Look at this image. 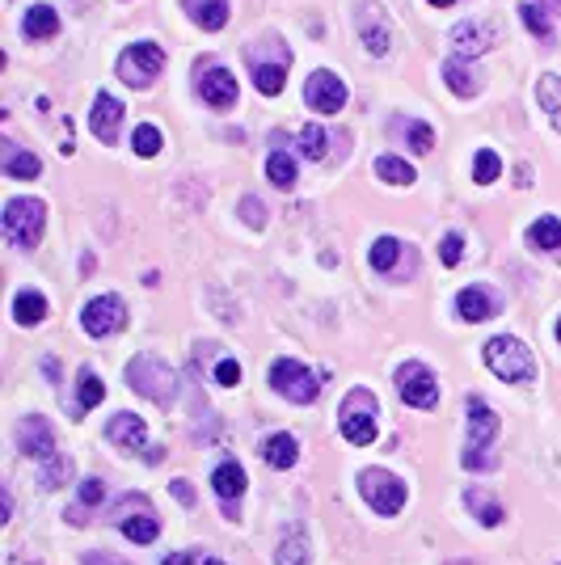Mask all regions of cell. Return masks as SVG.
Here are the masks:
<instances>
[{"mask_svg": "<svg viewBox=\"0 0 561 565\" xmlns=\"http://www.w3.org/2000/svg\"><path fill=\"white\" fill-rule=\"evenodd\" d=\"M127 384L153 405H174L177 401V371L169 368L161 355H135L127 363Z\"/></svg>", "mask_w": 561, "mask_h": 565, "instance_id": "6da1fadb", "label": "cell"}, {"mask_svg": "<svg viewBox=\"0 0 561 565\" xmlns=\"http://www.w3.org/2000/svg\"><path fill=\"white\" fill-rule=\"evenodd\" d=\"M485 368L506 384H532L536 380V359H532V350L524 346L519 337H506V334L485 342Z\"/></svg>", "mask_w": 561, "mask_h": 565, "instance_id": "7a4b0ae2", "label": "cell"}, {"mask_svg": "<svg viewBox=\"0 0 561 565\" xmlns=\"http://www.w3.org/2000/svg\"><path fill=\"white\" fill-rule=\"evenodd\" d=\"M498 431H503V418L485 401H469V452H464V468H473V473L498 468V456L490 452Z\"/></svg>", "mask_w": 561, "mask_h": 565, "instance_id": "3957f363", "label": "cell"}, {"mask_svg": "<svg viewBox=\"0 0 561 565\" xmlns=\"http://www.w3.org/2000/svg\"><path fill=\"white\" fill-rule=\"evenodd\" d=\"M249 68H253V85H258V93L275 98V93H283L287 68H291V51L283 47V38H262V43L249 47Z\"/></svg>", "mask_w": 561, "mask_h": 565, "instance_id": "277c9868", "label": "cell"}, {"mask_svg": "<svg viewBox=\"0 0 561 565\" xmlns=\"http://www.w3.org/2000/svg\"><path fill=\"white\" fill-rule=\"evenodd\" d=\"M47 207L43 198H9L5 203V237L13 250H34L43 240Z\"/></svg>", "mask_w": 561, "mask_h": 565, "instance_id": "5b68a950", "label": "cell"}, {"mask_svg": "<svg viewBox=\"0 0 561 565\" xmlns=\"http://www.w3.org/2000/svg\"><path fill=\"white\" fill-rule=\"evenodd\" d=\"M376 397L372 389H351L346 392V401H342V413H338V426L342 435H346V443L355 447H367L376 439Z\"/></svg>", "mask_w": 561, "mask_h": 565, "instance_id": "8992f818", "label": "cell"}, {"mask_svg": "<svg viewBox=\"0 0 561 565\" xmlns=\"http://www.w3.org/2000/svg\"><path fill=\"white\" fill-rule=\"evenodd\" d=\"M165 68V47L161 43H135L119 55V80L132 89H148Z\"/></svg>", "mask_w": 561, "mask_h": 565, "instance_id": "52a82bcc", "label": "cell"}, {"mask_svg": "<svg viewBox=\"0 0 561 565\" xmlns=\"http://www.w3.org/2000/svg\"><path fill=\"white\" fill-rule=\"evenodd\" d=\"M270 389L296 405H312L321 392V380L300 359H279L275 368H270Z\"/></svg>", "mask_w": 561, "mask_h": 565, "instance_id": "ba28073f", "label": "cell"}, {"mask_svg": "<svg viewBox=\"0 0 561 565\" xmlns=\"http://www.w3.org/2000/svg\"><path fill=\"white\" fill-rule=\"evenodd\" d=\"M359 489H364L367 506H372L376 515H397L401 506H406V481L385 473V468H367V473H359Z\"/></svg>", "mask_w": 561, "mask_h": 565, "instance_id": "9c48e42d", "label": "cell"}, {"mask_svg": "<svg viewBox=\"0 0 561 565\" xmlns=\"http://www.w3.org/2000/svg\"><path fill=\"white\" fill-rule=\"evenodd\" d=\"M114 523H119L122 536L135 544H153L156 536H161V523H156V515L143 494H127V498L114 506Z\"/></svg>", "mask_w": 561, "mask_h": 565, "instance_id": "30bf717a", "label": "cell"}, {"mask_svg": "<svg viewBox=\"0 0 561 565\" xmlns=\"http://www.w3.org/2000/svg\"><path fill=\"white\" fill-rule=\"evenodd\" d=\"M397 392H401V401L414 405V410H435V405H439V380H435L430 368H422V363H401V368H397Z\"/></svg>", "mask_w": 561, "mask_h": 565, "instance_id": "8fae6325", "label": "cell"}, {"mask_svg": "<svg viewBox=\"0 0 561 565\" xmlns=\"http://www.w3.org/2000/svg\"><path fill=\"white\" fill-rule=\"evenodd\" d=\"M80 325H85L89 337H111L127 325V304H122L119 295H98V300H89L85 313H80Z\"/></svg>", "mask_w": 561, "mask_h": 565, "instance_id": "7c38bea8", "label": "cell"}, {"mask_svg": "<svg viewBox=\"0 0 561 565\" xmlns=\"http://www.w3.org/2000/svg\"><path fill=\"white\" fill-rule=\"evenodd\" d=\"M304 106L317 110V114H338L342 106H346V85H342V77H333V72H312L309 80H304Z\"/></svg>", "mask_w": 561, "mask_h": 565, "instance_id": "4fadbf2b", "label": "cell"}, {"mask_svg": "<svg viewBox=\"0 0 561 565\" xmlns=\"http://www.w3.org/2000/svg\"><path fill=\"white\" fill-rule=\"evenodd\" d=\"M17 447H22L30 460H38V464H51V460L59 456V452H56V435H51L47 418H38V413L17 422Z\"/></svg>", "mask_w": 561, "mask_h": 565, "instance_id": "5bb4252c", "label": "cell"}, {"mask_svg": "<svg viewBox=\"0 0 561 565\" xmlns=\"http://www.w3.org/2000/svg\"><path fill=\"white\" fill-rule=\"evenodd\" d=\"M498 38H503V26L498 22H460L451 30V43H456V55H460V59L485 55L490 47H498Z\"/></svg>", "mask_w": 561, "mask_h": 565, "instance_id": "9a60e30c", "label": "cell"}, {"mask_svg": "<svg viewBox=\"0 0 561 565\" xmlns=\"http://www.w3.org/2000/svg\"><path fill=\"white\" fill-rule=\"evenodd\" d=\"M198 98L207 101V106H216V110H228V106H237V80H232V72L228 68H198Z\"/></svg>", "mask_w": 561, "mask_h": 565, "instance_id": "2e32d148", "label": "cell"}, {"mask_svg": "<svg viewBox=\"0 0 561 565\" xmlns=\"http://www.w3.org/2000/svg\"><path fill=\"white\" fill-rule=\"evenodd\" d=\"M355 26H359V38H364L367 55L385 59L388 47H393V34H388V26H385V17H380V9H376V5H359V13H355Z\"/></svg>", "mask_w": 561, "mask_h": 565, "instance_id": "e0dca14e", "label": "cell"}, {"mask_svg": "<svg viewBox=\"0 0 561 565\" xmlns=\"http://www.w3.org/2000/svg\"><path fill=\"white\" fill-rule=\"evenodd\" d=\"M119 123H122L119 98L98 93V98H93V114H89V131H93L101 144H114V140H119Z\"/></svg>", "mask_w": 561, "mask_h": 565, "instance_id": "ac0fdd59", "label": "cell"}, {"mask_svg": "<svg viewBox=\"0 0 561 565\" xmlns=\"http://www.w3.org/2000/svg\"><path fill=\"white\" fill-rule=\"evenodd\" d=\"M106 439H111L114 447H122V452H140L143 439H148V426H143V418H135V413H114L111 426H106Z\"/></svg>", "mask_w": 561, "mask_h": 565, "instance_id": "d6986e66", "label": "cell"}, {"mask_svg": "<svg viewBox=\"0 0 561 565\" xmlns=\"http://www.w3.org/2000/svg\"><path fill=\"white\" fill-rule=\"evenodd\" d=\"M443 80H448V89L456 93V98H473V93H482V77H477V68H469L460 55H451L448 64H443Z\"/></svg>", "mask_w": 561, "mask_h": 565, "instance_id": "ffe728a7", "label": "cell"}, {"mask_svg": "<svg viewBox=\"0 0 561 565\" xmlns=\"http://www.w3.org/2000/svg\"><path fill=\"white\" fill-rule=\"evenodd\" d=\"M182 9L203 30H224L228 26V0H182Z\"/></svg>", "mask_w": 561, "mask_h": 565, "instance_id": "44dd1931", "label": "cell"}, {"mask_svg": "<svg viewBox=\"0 0 561 565\" xmlns=\"http://www.w3.org/2000/svg\"><path fill=\"white\" fill-rule=\"evenodd\" d=\"M211 489L220 494V502H241L245 494V468L237 460H224L216 473H211Z\"/></svg>", "mask_w": 561, "mask_h": 565, "instance_id": "7402d4cb", "label": "cell"}, {"mask_svg": "<svg viewBox=\"0 0 561 565\" xmlns=\"http://www.w3.org/2000/svg\"><path fill=\"white\" fill-rule=\"evenodd\" d=\"M22 34L26 38H56L59 34V13L51 9V5H34V9H26Z\"/></svg>", "mask_w": 561, "mask_h": 565, "instance_id": "603a6c76", "label": "cell"}, {"mask_svg": "<svg viewBox=\"0 0 561 565\" xmlns=\"http://www.w3.org/2000/svg\"><path fill=\"white\" fill-rule=\"evenodd\" d=\"M456 313H460L464 321H490V316H494V300H490L482 287H464V292L456 295Z\"/></svg>", "mask_w": 561, "mask_h": 565, "instance_id": "cb8c5ba5", "label": "cell"}, {"mask_svg": "<svg viewBox=\"0 0 561 565\" xmlns=\"http://www.w3.org/2000/svg\"><path fill=\"white\" fill-rule=\"evenodd\" d=\"M13 316H17V325H38L47 316V295L26 287V292L13 295Z\"/></svg>", "mask_w": 561, "mask_h": 565, "instance_id": "d4e9b609", "label": "cell"}, {"mask_svg": "<svg viewBox=\"0 0 561 565\" xmlns=\"http://www.w3.org/2000/svg\"><path fill=\"white\" fill-rule=\"evenodd\" d=\"M393 135L397 140H406L414 153H430V148H435V131L418 119H393Z\"/></svg>", "mask_w": 561, "mask_h": 565, "instance_id": "484cf974", "label": "cell"}, {"mask_svg": "<svg viewBox=\"0 0 561 565\" xmlns=\"http://www.w3.org/2000/svg\"><path fill=\"white\" fill-rule=\"evenodd\" d=\"M0 169H5V177H38L43 174V161L34 153H22V148H13V144H5V156H0Z\"/></svg>", "mask_w": 561, "mask_h": 565, "instance_id": "4316f807", "label": "cell"}, {"mask_svg": "<svg viewBox=\"0 0 561 565\" xmlns=\"http://www.w3.org/2000/svg\"><path fill=\"white\" fill-rule=\"evenodd\" d=\"M262 460H266L270 468H291V464L300 460V443H296L291 435H270V439L262 443Z\"/></svg>", "mask_w": 561, "mask_h": 565, "instance_id": "83f0119b", "label": "cell"}, {"mask_svg": "<svg viewBox=\"0 0 561 565\" xmlns=\"http://www.w3.org/2000/svg\"><path fill=\"white\" fill-rule=\"evenodd\" d=\"M528 245L532 250H549V253H561V219L557 216H540L536 224L528 229Z\"/></svg>", "mask_w": 561, "mask_h": 565, "instance_id": "f1b7e54d", "label": "cell"}, {"mask_svg": "<svg viewBox=\"0 0 561 565\" xmlns=\"http://www.w3.org/2000/svg\"><path fill=\"white\" fill-rule=\"evenodd\" d=\"M536 101L540 110L549 114V123L561 131V77H553V72H545V77L536 80Z\"/></svg>", "mask_w": 561, "mask_h": 565, "instance_id": "f546056e", "label": "cell"}, {"mask_svg": "<svg viewBox=\"0 0 561 565\" xmlns=\"http://www.w3.org/2000/svg\"><path fill=\"white\" fill-rule=\"evenodd\" d=\"M401 253H406V245H401L397 237H380V240H372V250H367V261H372V271L393 274V266L401 261Z\"/></svg>", "mask_w": 561, "mask_h": 565, "instance_id": "4dcf8cb0", "label": "cell"}, {"mask_svg": "<svg viewBox=\"0 0 561 565\" xmlns=\"http://www.w3.org/2000/svg\"><path fill=\"white\" fill-rule=\"evenodd\" d=\"M77 413H89L93 405H101V397H106V384L98 380V371L93 368H80V376H77Z\"/></svg>", "mask_w": 561, "mask_h": 565, "instance_id": "1f68e13d", "label": "cell"}, {"mask_svg": "<svg viewBox=\"0 0 561 565\" xmlns=\"http://www.w3.org/2000/svg\"><path fill=\"white\" fill-rule=\"evenodd\" d=\"M376 177L388 186H409L418 174H414V165L401 161V156H380V161H376Z\"/></svg>", "mask_w": 561, "mask_h": 565, "instance_id": "d6a6232c", "label": "cell"}, {"mask_svg": "<svg viewBox=\"0 0 561 565\" xmlns=\"http://www.w3.org/2000/svg\"><path fill=\"white\" fill-rule=\"evenodd\" d=\"M464 506H469V511H473L477 519L485 523V528H498V523L506 519V515H503V506H498L494 498H485L482 489H469V494H464Z\"/></svg>", "mask_w": 561, "mask_h": 565, "instance_id": "836d02e7", "label": "cell"}, {"mask_svg": "<svg viewBox=\"0 0 561 565\" xmlns=\"http://www.w3.org/2000/svg\"><path fill=\"white\" fill-rule=\"evenodd\" d=\"M266 177L279 186V190H291L296 186V161L287 153H270V161H266Z\"/></svg>", "mask_w": 561, "mask_h": 565, "instance_id": "e575fe53", "label": "cell"}, {"mask_svg": "<svg viewBox=\"0 0 561 565\" xmlns=\"http://www.w3.org/2000/svg\"><path fill=\"white\" fill-rule=\"evenodd\" d=\"M279 565H309V540H304V532H291L283 544H279L275 553Z\"/></svg>", "mask_w": 561, "mask_h": 565, "instance_id": "d590c367", "label": "cell"}, {"mask_svg": "<svg viewBox=\"0 0 561 565\" xmlns=\"http://www.w3.org/2000/svg\"><path fill=\"white\" fill-rule=\"evenodd\" d=\"M519 17H524V26H528V30L536 34V38H540V43H545V47H553V43H557V38H553L549 17H545V9H540V5H524V9H519Z\"/></svg>", "mask_w": 561, "mask_h": 565, "instance_id": "8d00e7d4", "label": "cell"}, {"mask_svg": "<svg viewBox=\"0 0 561 565\" xmlns=\"http://www.w3.org/2000/svg\"><path fill=\"white\" fill-rule=\"evenodd\" d=\"M296 140H300V153L309 156V161H321V156H325V144H330V140H325V131H321L317 123H309V127H300V135H296Z\"/></svg>", "mask_w": 561, "mask_h": 565, "instance_id": "74e56055", "label": "cell"}, {"mask_svg": "<svg viewBox=\"0 0 561 565\" xmlns=\"http://www.w3.org/2000/svg\"><path fill=\"white\" fill-rule=\"evenodd\" d=\"M498 174H503V161H498V153H494V148H482V153H477V161H473V182L490 186Z\"/></svg>", "mask_w": 561, "mask_h": 565, "instance_id": "f35d334b", "label": "cell"}, {"mask_svg": "<svg viewBox=\"0 0 561 565\" xmlns=\"http://www.w3.org/2000/svg\"><path fill=\"white\" fill-rule=\"evenodd\" d=\"M132 148L140 156H156V153H161V131L148 127V123H140V127H135V135H132Z\"/></svg>", "mask_w": 561, "mask_h": 565, "instance_id": "ab89813d", "label": "cell"}, {"mask_svg": "<svg viewBox=\"0 0 561 565\" xmlns=\"http://www.w3.org/2000/svg\"><path fill=\"white\" fill-rule=\"evenodd\" d=\"M237 211H241V219L249 224V229H266V207L258 203V198H241Z\"/></svg>", "mask_w": 561, "mask_h": 565, "instance_id": "60d3db41", "label": "cell"}, {"mask_svg": "<svg viewBox=\"0 0 561 565\" xmlns=\"http://www.w3.org/2000/svg\"><path fill=\"white\" fill-rule=\"evenodd\" d=\"M216 384L237 389V384H241V363H237V359H220V363H216Z\"/></svg>", "mask_w": 561, "mask_h": 565, "instance_id": "b9f144b4", "label": "cell"}, {"mask_svg": "<svg viewBox=\"0 0 561 565\" xmlns=\"http://www.w3.org/2000/svg\"><path fill=\"white\" fill-rule=\"evenodd\" d=\"M460 253H464L460 232H448V237L439 240V258H443V266H456V261H460Z\"/></svg>", "mask_w": 561, "mask_h": 565, "instance_id": "7bdbcfd3", "label": "cell"}, {"mask_svg": "<svg viewBox=\"0 0 561 565\" xmlns=\"http://www.w3.org/2000/svg\"><path fill=\"white\" fill-rule=\"evenodd\" d=\"M101 498H106V481H101V477L80 481V506H98Z\"/></svg>", "mask_w": 561, "mask_h": 565, "instance_id": "ee69618b", "label": "cell"}, {"mask_svg": "<svg viewBox=\"0 0 561 565\" xmlns=\"http://www.w3.org/2000/svg\"><path fill=\"white\" fill-rule=\"evenodd\" d=\"M68 477H72V460L68 456H56L51 464H47V485H64Z\"/></svg>", "mask_w": 561, "mask_h": 565, "instance_id": "f6af8a7d", "label": "cell"}, {"mask_svg": "<svg viewBox=\"0 0 561 565\" xmlns=\"http://www.w3.org/2000/svg\"><path fill=\"white\" fill-rule=\"evenodd\" d=\"M174 498L182 502V506H195V489H190V481H174Z\"/></svg>", "mask_w": 561, "mask_h": 565, "instance_id": "bcb514c9", "label": "cell"}, {"mask_svg": "<svg viewBox=\"0 0 561 565\" xmlns=\"http://www.w3.org/2000/svg\"><path fill=\"white\" fill-rule=\"evenodd\" d=\"M85 565H122V561H119V557H111V553H89Z\"/></svg>", "mask_w": 561, "mask_h": 565, "instance_id": "7dc6e473", "label": "cell"}, {"mask_svg": "<svg viewBox=\"0 0 561 565\" xmlns=\"http://www.w3.org/2000/svg\"><path fill=\"white\" fill-rule=\"evenodd\" d=\"M165 565H195V557H190V553H174Z\"/></svg>", "mask_w": 561, "mask_h": 565, "instance_id": "c3c4849f", "label": "cell"}, {"mask_svg": "<svg viewBox=\"0 0 561 565\" xmlns=\"http://www.w3.org/2000/svg\"><path fill=\"white\" fill-rule=\"evenodd\" d=\"M540 9H561V0H540Z\"/></svg>", "mask_w": 561, "mask_h": 565, "instance_id": "681fc988", "label": "cell"}, {"mask_svg": "<svg viewBox=\"0 0 561 565\" xmlns=\"http://www.w3.org/2000/svg\"><path fill=\"white\" fill-rule=\"evenodd\" d=\"M427 5H435V9H448V5H456V0H427Z\"/></svg>", "mask_w": 561, "mask_h": 565, "instance_id": "f907efd6", "label": "cell"}, {"mask_svg": "<svg viewBox=\"0 0 561 565\" xmlns=\"http://www.w3.org/2000/svg\"><path fill=\"white\" fill-rule=\"evenodd\" d=\"M203 565H224V561H203Z\"/></svg>", "mask_w": 561, "mask_h": 565, "instance_id": "816d5d0a", "label": "cell"}, {"mask_svg": "<svg viewBox=\"0 0 561 565\" xmlns=\"http://www.w3.org/2000/svg\"><path fill=\"white\" fill-rule=\"evenodd\" d=\"M557 342H561V321H557Z\"/></svg>", "mask_w": 561, "mask_h": 565, "instance_id": "f5cc1de1", "label": "cell"}, {"mask_svg": "<svg viewBox=\"0 0 561 565\" xmlns=\"http://www.w3.org/2000/svg\"><path fill=\"white\" fill-rule=\"evenodd\" d=\"M451 565H464V561H451Z\"/></svg>", "mask_w": 561, "mask_h": 565, "instance_id": "db71d44e", "label": "cell"}]
</instances>
